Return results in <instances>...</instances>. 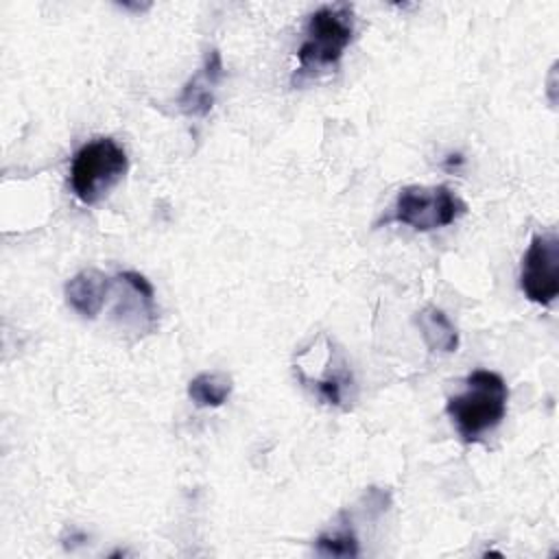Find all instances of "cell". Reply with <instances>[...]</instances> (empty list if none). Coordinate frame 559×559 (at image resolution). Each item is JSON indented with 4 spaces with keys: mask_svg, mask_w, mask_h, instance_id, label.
Here are the masks:
<instances>
[{
    "mask_svg": "<svg viewBox=\"0 0 559 559\" xmlns=\"http://www.w3.org/2000/svg\"><path fill=\"white\" fill-rule=\"evenodd\" d=\"M520 288L528 301L550 306L559 295V238L535 234L522 255Z\"/></svg>",
    "mask_w": 559,
    "mask_h": 559,
    "instance_id": "obj_5",
    "label": "cell"
},
{
    "mask_svg": "<svg viewBox=\"0 0 559 559\" xmlns=\"http://www.w3.org/2000/svg\"><path fill=\"white\" fill-rule=\"evenodd\" d=\"M223 59L216 48L205 52L203 66L183 85L177 105L186 116H207L214 105V90L223 81Z\"/></svg>",
    "mask_w": 559,
    "mask_h": 559,
    "instance_id": "obj_7",
    "label": "cell"
},
{
    "mask_svg": "<svg viewBox=\"0 0 559 559\" xmlns=\"http://www.w3.org/2000/svg\"><path fill=\"white\" fill-rule=\"evenodd\" d=\"M417 325L421 332V338L430 352L452 354L459 347V332L452 325V321L445 317L443 310L428 306L421 312H417Z\"/></svg>",
    "mask_w": 559,
    "mask_h": 559,
    "instance_id": "obj_9",
    "label": "cell"
},
{
    "mask_svg": "<svg viewBox=\"0 0 559 559\" xmlns=\"http://www.w3.org/2000/svg\"><path fill=\"white\" fill-rule=\"evenodd\" d=\"M354 35V11L345 2L325 4L310 13L304 31V41L297 50L299 68L293 74V85L304 83L306 79L319 76L321 72L332 70Z\"/></svg>",
    "mask_w": 559,
    "mask_h": 559,
    "instance_id": "obj_2",
    "label": "cell"
},
{
    "mask_svg": "<svg viewBox=\"0 0 559 559\" xmlns=\"http://www.w3.org/2000/svg\"><path fill=\"white\" fill-rule=\"evenodd\" d=\"M129 159L111 138H96L83 144L70 166V186L83 205H94L124 177Z\"/></svg>",
    "mask_w": 559,
    "mask_h": 559,
    "instance_id": "obj_3",
    "label": "cell"
},
{
    "mask_svg": "<svg viewBox=\"0 0 559 559\" xmlns=\"http://www.w3.org/2000/svg\"><path fill=\"white\" fill-rule=\"evenodd\" d=\"M314 384H317L319 395H321L328 404L341 406L343 400H345L347 389L352 386V373L347 371L345 360H341V362L336 365L334 358H332V367H328L325 376L319 378V380H314Z\"/></svg>",
    "mask_w": 559,
    "mask_h": 559,
    "instance_id": "obj_11",
    "label": "cell"
},
{
    "mask_svg": "<svg viewBox=\"0 0 559 559\" xmlns=\"http://www.w3.org/2000/svg\"><path fill=\"white\" fill-rule=\"evenodd\" d=\"M317 550L330 557H356L358 542L349 531H334L317 539Z\"/></svg>",
    "mask_w": 559,
    "mask_h": 559,
    "instance_id": "obj_12",
    "label": "cell"
},
{
    "mask_svg": "<svg viewBox=\"0 0 559 559\" xmlns=\"http://www.w3.org/2000/svg\"><path fill=\"white\" fill-rule=\"evenodd\" d=\"M111 288H114V280L107 277L103 271L83 269L66 282L63 295L72 310H76L85 319H94L103 310Z\"/></svg>",
    "mask_w": 559,
    "mask_h": 559,
    "instance_id": "obj_8",
    "label": "cell"
},
{
    "mask_svg": "<svg viewBox=\"0 0 559 559\" xmlns=\"http://www.w3.org/2000/svg\"><path fill=\"white\" fill-rule=\"evenodd\" d=\"M465 389L450 395L445 413L456 426V432L465 443L483 439L500 426L507 415L509 389L500 373L489 369H476L465 378Z\"/></svg>",
    "mask_w": 559,
    "mask_h": 559,
    "instance_id": "obj_1",
    "label": "cell"
},
{
    "mask_svg": "<svg viewBox=\"0 0 559 559\" xmlns=\"http://www.w3.org/2000/svg\"><path fill=\"white\" fill-rule=\"evenodd\" d=\"M114 317L135 332H153L157 323L153 284L138 271H122L114 277Z\"/></svg>",
    "mask_w": 559,
    "mask_h": 559,
    "instance_id": "obj_6",
    "label": "cell"
},
{
    "mask_svg": "<svg viewBox=\"0 0 559 559\" xmlns=\"http://www.w3.org/2000/svg\"><path fill=\"white\" fill-rule=\"evenodd\" d=\"M465 212L467 205L448 186H406L384 223L395 221L417 231H432L452 225Z\"/></svg>",
    "mask_w": 559,
    "mask_h": 559,
    "instance_id": "obj_4",
    "label": "cell"
},
{
    "mask_svg": "<svg viewBox=\"0 0 559 559\" xmlns=\"http://www.w3.org/2000/svg\"><path fill=\"white\" fill-rule=\"evenodd\" d=\"M231 393V380L227 373L221 371H203L199 376H194L188 384V395L197 406H221L227 402Z\"/></svg>",
    "mask_w": 559,
    "mask_h": 559,
    "instance_id": "obj_10",
    "label": "cell"
}]
</instances>
